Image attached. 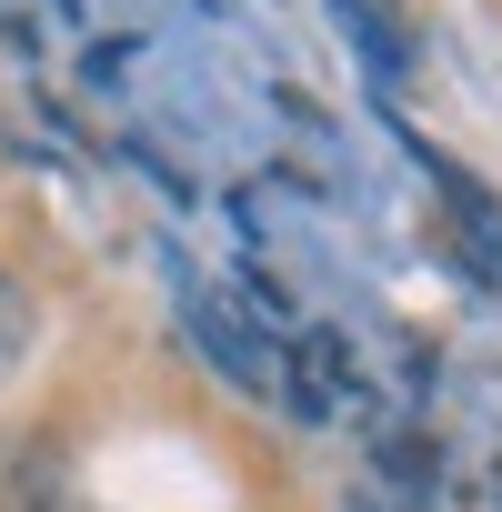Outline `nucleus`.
<instances>
[{
  "mask_svg": "<svg viewBox=\"0 0 502 512\" xmlns=\"http://www.w3.org/2000/svg\"><path fill=\"white\" fill-rule=\"evenodd\" d=\"M432 181H442V201H452V221H462V241H472V272L502 282V211L482 201V181H462L452 161H432Z\"/></svg>",
  "mask_w": 502,
  "mask_h": 512,
  "instance_id": "1",
  "label": "nucleus"
},
{
  "mask_svg": "<svg viewBox=\"0 0 502 512\" xmlns=\"http://www.w3.org/2000/svg\"><path fill=\"white\" fill-rule=\"evenodd\" d=\"M332 11H342V31H352L372 61H412V31H402L392 0H332Z\"/></svg>",
  "mask_w": 502,
  "mask_h": 512,
  "instance_id": "2",
  "label": "nucleus"
},
{
  "mask_svg": "<svg viewBox=\"0 0 502 512\" xmlns=\"http://www.w3.org/2000/svg\"><path fill=\"white\" fill-rule=\"evenodd\" d=\"M31 342H41V302H31L11 272H0V382H11V372L31 362Z\"/></svg>",
  "mask_w": 502,
  "mask_h": 512,
  "instance_id": "3",
  "label": "nucleus"
}]
</instances>
